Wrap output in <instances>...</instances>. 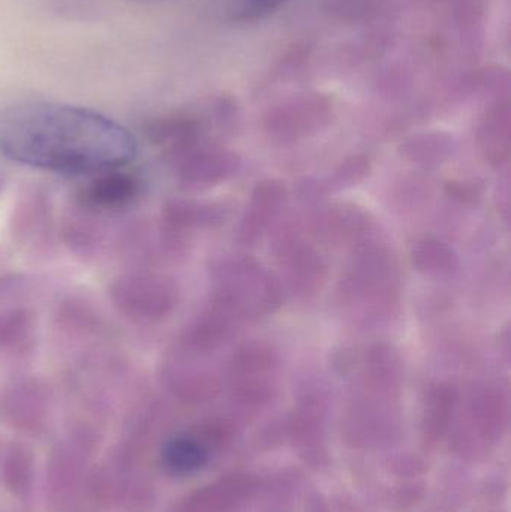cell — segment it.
Segmentation results:
<instances>
[{
    "label": "cell",
    "instance_id": "obj_1",
    "mask_svg": "<svg viewBox=\"0 0 511 512\" xmlns=\"http://www.w3.org/2000/svg\"><path fill=\"white\" fill-rule=\"evenodd\" d=\"M131 132L104 114L62 102L33 101L0 111V155L57 174H99L137 156Z\"/></svg>",
    "mask_w": 511,
    "mask_h": 512
},
{
    "label": "cell",
    "instance_id": "obj_2",
    "mask_svg": "<svg viewBox=\"0 0 511 512\" xmlns=\"http://www.w3.org/2000/svg\"><path fill=\"white\" fill-rule=\"evenodd\" d=\"M341 304L368 327L390 324L401 313V274L392 249L378 234L354 243L339 283Z\"/></svg>",
    "mask_w": 511,
    "mask_h": 512
},
{
    "label": "cell",
    "instance_id": "obj_3",
    "mask_svg": "<svg viewBox=\"0 0 511 512\" xmlns=\"http://www.w3.org/2000/svg\"><path fill=\"white\" fill-rule=\"evenodd\" d=\"M213 277V291L233 301L251 322L273 315L282 306L281 283L251 256H225L213 270Z\"/></svg>",
    "mask_w": 511,
    "mask_h": 512
},
{
    "label": "cell",
    "instance_id": "obj_4",
    "mask_svg": "<svg viewBox=\"0 0 511 512\" xmlns=\"http://www.w3.org/2000/svg\"><path fill=\"white\" fill-rule=\"evenodd\" d=\"M120 313L138 322H158L176 309L179 291L170 277L134 273L120 276L111 286Z\"/></svg>",
    "mask_w": 511,
    "mask_h": 512
},
{
    "label": "cell",
    "instance_id": "obj_5",
    "mask_svg": "<svg viewBox=\"0 0 511 512\" xmlns=\"http://www.w3.org/2000/svg\"><path fill=\"white\" fill-rule=\"evenodd\" d=\"M275 254L293 295L312 300L323 291L329 277L326 261L296 228L287 227L278 234Z\"/></svg>",
    "mask_w": 511,
    "mask_h": 512
},
{
    "label": "cell",
    "instance_id": "obj_6",
    "mask_svg": "<svg viewBox=\"0 0 511 512\" xmlns=\"http://www.w3.org/2000/svg\"><path fill=\"white\" fill-rule=\"evenodd\" d=\"M281 355L267 340H249L234 352L230 376L234 391L251 402L269 399L276 390Z\"/></svg>",
    "mask_w": 511,
    "mask_h": 512
},
{
    "label": "cell",
    "instance_id": "obj_7",
    "mask_svg": "<svg viewBox=\"0 0 511 512\" xmlns=\"http://www.w3.org/2000/svg\"><path fill=\"white\" fill-rule=\"evenodd\" d=\"M248 324L251 321L239 306L225 295L213 291L200 315L186 330L183 343L189 351L210 354L236 339Z\"/></svg>",
    "mask_w": 511,
    "mask_h": 512
},
{
    "label": "cell",
    "instance_id": "obj_8",
    "mask_svg": "<svg viewBox=\"0 0 511 512\" xmlns=\"http://www.w3.org/2000/svg\"><path fill=\"white\" fill-rule=\"evenodd\" d=\"M287 198L288 191L281 180L269 179L258 183L240 216L237 242L243 246L257 245L284 209Z\"/></svg>",
    "mask_w": 511,
    "mask_h": 512
},
{
    "label": "cell",
    "instance_id": "obj_9",
    "mask_svg": "<svg viewBox=\"0 0 511 512\" xmlns=\"http://www.w3.org/2000/svg\"><path fill=\"white\" fill-rule=\"evenodd\" d=\"M177 165L180 182L189 188H207L236 176L242 159L222 147H192L186 150Z\"/></svg>",
    "mask_w": 511,
    "mask_h": 512
},
{
    "label": "cell",
    "instance_id": "obj_10",
    "mask_svg": "<svg viewBox=\"0 0 511 512\" xmlns=\"http://www.w3.org/2000/svg\"><path fill=\"white\" fill-rule=\"evenodd\" d=\"M143 191V183L134 174L117 170L95 174L81 189L78 203L83 209L95 212H122L135 203Z\"/></svg>",
    "mask_w": 511,
    "mask_h": 512
},
{
    "label": "cell",
    "instance_id": "obj_11",
    "mask_svg": "<svg viewBox=\"0 0 511 512\" xmlns=\"http://www.w3.org/2000/svg\"><path fill=\"white\" fill-rule=\"evenodd\" d=\"M329 117V108L321 102L282 108L270 114L267 119V135L276 143H297L324 128L329 122Z\"/></svg>",
    "mask_w": 511,
    "mask_h": 512
},
{
    "label": "cell",
    "instance_id": "obj_12",
    "mask_svg": "<svg viewBox=\"0 0 511 512\" xmlns=\"http://www.w3.org/2000/svg\"><path fill=\"white\" fill-rule=\"evenodd\" d=\"M411 262L419 273L432 279L455 276L461 267L455 249L434 234H425L414 242Z\"/></svg>",
    "mask_w": 511,
    "mask_h": 512
},
{
    "label": "cell",
    "instance_id": "obj_13",
    "mask_svg": "<svg viewBox=\"0 0 511 512\" xmlns=\"http://www.w3.org/2000/svg\"><path fill=\"white\" fill-rule=\"evenodd\" d=\"M227 219V209L221 204L171 201L165 209L164 222L168 233L183 236L197 228H213Z\"/></svg>",
    "mask_w": 511,
    "mask_h": 512
},
{
    "label": "cell",
    "instance_id": "obj_14",
    "mask_svg": "<svg viewBox=\"0 0 511 512\" xmlns=\"http://www.w3.org/2000/svg\"><path fill=\"white\" fill-rule=\"evenodd\" d=\"M455 144L452 138L441 134L419 135L405 141L401 146V156L411 164L420 167H440L453 158Z\"/></svg>",
    "mask_w": 511,
    "mask_h": 512
},
{
    "label": "cell",
    "instance_id": "obj_15",
    "mask_svg": "<svg viewBox=\"0 0 511 512\" xmlns=\"http://www.w3.org/2000/svg\"><path fill=\"white\" fill-rule=\"evenodd\" d=\"M480 147L486 161L494 168H501L510 159V132L507 116L488 119L480 131Z\"/></svg>",
    "mask_w": 511,
    "mask_h": 512
},
{
    "label": "cell",
    "instance_id": "obj_16",
    "mask_svg": "<svg viewBox=\"0 0 511 512\" xmlns=\"http://www.w3.org/2000/svg\"><path fill=\"white\" fill-rule=\"evenodd\" d=\"M372 165L368 156L354 155L344 159L323 183L317 186L320 194H335L354 188L371 174Z\"/></svg>",
    "mask_w": 511,
    "mask_h": 512
},
{
    "label": "cell",
    "instance_id": "obj_17",
    "mask_svg": "<svg viewBox=\"0 0 511 512\" xmlns=\"http://www.w3.org/2000/svg\"><path fill=\"white\" fill-rule=\"evenodd\" d=\"M32 330L30 318L23 312L0 316V349L14 348L27 339Z\"/></svg>",
    "mask_w": 511,
    "mask_h": 512
},
{
    "label": "cell",
    "instance_id": "obj_18",
    "mask_svg": "<svg viewBox=\"0 0 511 512\" xmlns=\"http://www.w3.org/2000/svg\"><path fill=\"white\" fill-rule=\"evenodd\" d=\"M444 192L450 200L471 207L483 200L485 186L476 179H452L444 183Z\"/></svg>",
    "mask_w": 511,
    "mask_h": 512
},
{
    "label": "cell",
    "instance_id": "obj_19",
    "mask_svg": "<svg viewBox=\"0 0 511 512\" xmlns=\"http://www.w3.org/2000/svg\"><path fill=\"white\" fill-rule=\"evenodd\" d=\"M287 0H234V12L240 18H258L275 11Z\"/></svg>",
    "mask_w": 511,
    "mask_h": 512
}]
</instances>
